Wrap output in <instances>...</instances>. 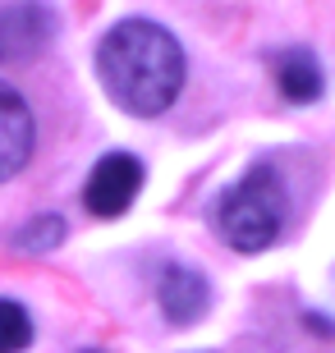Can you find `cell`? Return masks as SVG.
<instances>
[{
	"instance_id": "1",
	"label": "cell",
	"mask_w": 335,
	"mask_h": 353,
	"mask_svg": "<svg viewBox=\"0 0 335 353\" xmlns=\"http://www.w3.org/2000/svg\"><path fill=\"white\" fill-rule=\"evenodd\" d=\"M97 74L119 110L161 115L184 88V46L161 23L124 19L102 37Z\"/></svg>"
},
{
	"instance_id": "2",
	"label": "cell",
	"mask_w": 335,
	"mask_h": 353,
	"mask_svg": "<svg viewBox=\"0 0 335 353\" xmlns=\"http://www.w3.org/2000/svg\"><path fill=\"white\" fill-rule=\"evenodd\" d=\"M289 197L271 165H253L230 193L216 202V230L234 252H262L271 248L285 230Z\"/></svg>"
},
{
	"instance_id": "3",
	"label": "cell",
	"mask_w": 335,
	"mask_h": 353,
	"mask_svg": "<svg viewBox=\"0 0 335 353\" xmlns=\"http://www.w3.org/2000/svg\"><path fill=\"white\" fill-rule=\"evenodd\" d=\"M138 188H142V161L129 152H111L92 165L88 183H83V207L102 221H115L133 207Z\"/></svg>"
},
{
	"instance_id": "4",
	"label": "cell",
	"mask_w": 335,
	"mask_h": 353,
	"mask_svg": "<svg viewBox=\"0 0 335 353\" xmlns=\"http://www.w3.org/2000/svg\"><path fill=\"white\" fill-rule=\"evenodd\" d=\"M55 10L41 0H14L0 5V65H23L46 51L55 37Z\"/></svg>"
},
{
	"instance_id": "5",
	"label": "cell",
	"mask_w": 335,
	"mask_h": 353,
	"mask_svg": "<svg viewBox=\"0 0 335 353\" xmlns=\"http://www.w3.org/2000/svg\"><path fill=\"white\" fill-rule=\"evenodd\" d=\"M32 143H37V124H32L28 101L10 83H0V183L28 165Z\"/></svg>"
},
{
	"instance_id": "6",
	"label": "cell",
	"mask_w": 335,
	"mask_h": 353,
	"mask_svg": "<svg viewBox=\"0 0 335 353\" xmlns=\"http://www.w3.org/2000/svg\"><path fill=\"white\" fill-rule=\"evenodd\" d=\"M156 303H161L166 321H175V326H193L198 316L207 312V303H211V285H207L202 271L170 262L166 271H161V280H156Z\"/></svg>"
},
{
	"instance_id": "7",
	"label": "cell",
	"mask_w": 335,
	"mask_h": 353,
	"mask_svg": "<svg viewBox=\"0 0 335 353\" xmlns=\"http://www.w3.org/2000/svg\"><path fill=\"white\" fill-rule=\"evenodd\" d=\"M276 83H280L285 101H294V105L317 101V97H322V88H326L317 55L303 51V46H289V51L276 55Z\"/></svg>"
},
{
	"instance_id": "8",
	"label": "cell",
	"mask_w": 335,
	"mask_h": 353,
	"mask_svg": "<svg viewBox=\"0 0 335 353\" xmlns=\"http://www.w3.org/2000/svg\"><path fill=\"white\" fill-rule=\"evenodd\" d=\"M32 340V316L23 312V303L0 299V353H23Z\"/></svg>"
},
{
	"instance_id": "9",
	"label": "cell",
	"mask_w": 335,
	"mask_h": 353,
	"mask_svg": "<svg viewBox=\"0 0 335 353\" xmlns=\"http://www.w3.org/2000/svg\"><path fill=\"white\" fill-rule=\"evenodd\" d=\"M65 239V221L60 216H37L32 225H23L19 234H14V248H23V252H46L55 248Z\"/></svg>"
}]
</instances>
